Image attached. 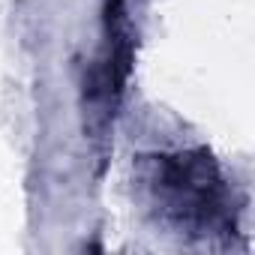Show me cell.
<instances>
[{
    "mask_svg": "<svg viewBox=\"0 0 255 255\" xmlns=\"http://www.w3.org/2000/svg\"><path fill=\"white\" fill-rule=\"evenodd\" d=\"M150 183L177 222L210 225L222 210V180L207 153L156 156Z\"/></svg>",
    "mask_w": 255,
    "mask_h": 255,
    "instance_id": "1",
    "label": "cell"
}]
</instances>
